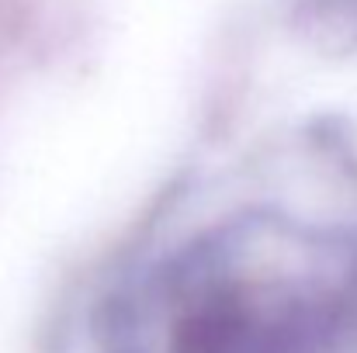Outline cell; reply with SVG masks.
Masks as SVG:
<instances>
[{"instance_id":"2","label":"cell","mask_w":357,"mask_h":353,"mask_svg":"<svg viewBox=\"0 0 357 353\" xmlns=\"http://www.w3.org/2000/svg\"><path fill=\"white\" fill-rule=\"evenodd\" d=\"M323 14H333L337 21H351L357 24V0H319Z\"/></svg>"},{"instance_id":"1","label":"cell","mask_w":357,"mask_h":353,"mask_svg":"<svg viewBox=\"0 0 357 353\" xmlns=\"http://www.w3.org/2000/svg\"><path fill=\"white\" fill-rule=\"evenodd\" d=\"M354 322V235L246 212L132 270L101 315V350L330 353Z\"/></svg>"}]
</instances>
